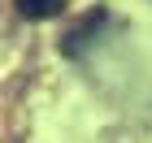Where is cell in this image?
I'll use <instances>...</instances> for the list:
<instances>
[{"label":"cell","instance_id":"1","mask_svg":"<svg viewBox=\"0 0 152 143\" xmlns=\"http://www.w3.org/2000/svg\"><path fill=\"white\" fill-rule=\"evenodd\" d=\"M65 9V0H18V13L31 17V22H44V17H57Z\"/></svg>","mask_w":152,"mask_h":143}]
</instances>
